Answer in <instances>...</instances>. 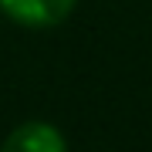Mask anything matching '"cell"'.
<instances>
[{
	"instance_id": "obj_1",
	"label": "cell",
	"mask_w": 152,
	"mask_h": 152,
	"mask_svg": "<svg viewBox=\"0 0 152 152\" xmlns=\"http://www.w3.org/2000/svg\"><path fill=\"white\" fill-rule=\"evenodd\" d=\"M78 0H0V10L24 27H54L75 10Z\"/></svg>"
},
{
	"instance_id": "obj_2",
	"label": "cell",
	"mask_w": 152,
	"mask_h": 152,
	"mask_svg": "<svg viewBox=\"0 0 152 152\" xmlns=\"http://www.w3.org/2000/svg\"><path fill=\"white\" fill-rule=\"evenodd\" d=\"M0 152H68V142L51 122H24L7 135Z\"/></svg>"
}]
</instances>
